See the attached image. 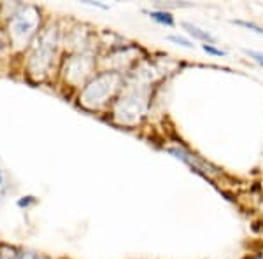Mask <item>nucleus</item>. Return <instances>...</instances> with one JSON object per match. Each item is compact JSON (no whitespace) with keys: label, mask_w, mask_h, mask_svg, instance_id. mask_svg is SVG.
I'll use <instances>...</instances> for the list:
<instances>
[{"label":"nucleus","mask_w":263,"mask_h":259,"mask_svg":"<svg viewBox=\"0 0 263 259\" xmlns=\"http://www.w3.org/2000/svg\"><path fill=\"white\" fill-rule=\"evenodd\" d=\"M120 75L116 72H105V74L97 75L95 79L83 90L81 102L86 107H99L105 104L109 96L112 95L114 90L120 86Z\"/></svg>","instance_id":"f257e3e1"},{"label":"nucleus","mask_w":263,"mask_h":259,"mask_svg":"<svg viewBox=\"0 0 263 259\" xmlns=\"http://www.w3.org/2000/svg\"><path fill=\"white\" fill-rule=\"evenodd\" d=\"M37 23H39V18L33 9H27L16 14L11 21V35L16 44H23L25 41L30 39L32 33L35 32Z\"/></svg>","instance_id":"f03ea898"},{"label":"nucleus","mask_w":263,"mask_h":259,"mask_svg":"<svg viewBox=\"0 0 263 259\" xmlns=\"http://www.w3.org/2000/svg\"><path fill=\"white\" fill-rule=\"evenodd\" d=\"M167 152H168V154H172L174 158L181 160L182 163H186L195 173L202 175L203 179H209L211 175H219V170L216 168L214 165H211L209 161H205V160L198 158V156L192 154V152L182 149V147H168Z\"/></svg>","instance_id":"7ed1b4c3"},{"label":"nucleus","mask_w":263,"mask_h":259,"mask_svg":"<svg viewBox=\"0 0 263 259\" xmlns=\"http://www.w3.org/2000/svg\"><path fill=\"white\" fill-rule=\"evenodd\" d=\"M146 109V100H144V95L141 91L134 90V91H128L125 96L121 98V102H118V109H116V116L120 117L121 121H130L135 119L139 114L144 112Z\"/></svg>","instance_id":"20e7f679"},{"label":"nucleus","mask_w":263,"mask_h":259,"mask_svg":"<svg viewBox=\"0 0 263 259\" xmlns=\"http://www.w3.org/2000/svg\"><path fill=\"white\" fill-rule=\"evenodd\" d=\"M54 46H57V37H53V32H49L48 35L42 37L39 48L35 49L32 56V69L35 72H42L46 67L49 65L51 56L54 53Z\"/></svg>","instance_id":"39448f33"},{"label":"nucleus","mask_w":263,"mask_h":259,"mask_svg":"<svg viewBox=\"0 0 263 259\" xmlns=\"http://www.w3.org/2000/svg\"><path fill=\"white\" fill-rule=\"evenodd\" d=\"M93 63L88 56H74L69 62V67H67V77L74 83H78L79 79H83L84 75L90 74Z\"/></svg>","instance_id":"423d86ee"},{"label":"nucleus","mask_w":263,"mask_h":259,"mask_svg":"<svg viewBox=\"0 0 263 259\" xmlns=\"http://www.w3.org/2000/svg\"><path fill=\"white\" fill-rule=\"evenodd\" d=\"M182 28H184V30L188 32V35H192L195 41H200L203 44H211V46L218 44V39H216L213 33L197 27V25L190 23V21H182Z\"/></svg>","instance_id":"0eeeda50"},{"label":"nucleus","mask_w":263,"mask_h":259,"mask_svg":"<svg viewBox=\"0 0 263 259\" xmlns=\"http://www.w3.org/2000/svg\"><path fill=\"white\" fill-rule=\"evenodd\" d=\"M147 14H149V18L153 21H156V23H160V25H165V27H174V25H176V19H174L172 12H167V11H149Z\"/></svg>","instance_id":"6e6552de"},{"label":"nucleus","mask_w":263,"mask_h":259,"mask_svg":"<svg viewBox=\"0 0 263 259\" xmlns=\"http://www.w3.org/2000/svg\"><path fill=\"white\" fill-rule=\"evenodd\" d=\"M233 25H239V27L246 28V30H251L254 33H258V35H263V28L260 27V25L253 23V21H244V19H233L232 21Z\"/></svg>","instance_id":"1a4fd4ad"},{"label":"nucleus","mask_w":263,"mask_h":259,"mask_svg":"<svg viewBox=\"0 0 263 259\" xmlns=\"http://www.w3.org/2000/svg\"><path fill=\"white\" fill-rule=\"evenodd\" d=\"M167 41L174 42V44L177 46H182V48H188V49H193L195 44L190 39H186V37H181V35H167Z\"/></svg>","instance_id":"9d476101"},{"label":"nucleus","mask_w":263,"mask_h":259,"mask_svg":"<svg viewBox=\"0 0 263 259\" xmlns=\"http://www.w3.org/2000/svg\"><path fill=\"white\" fill-rule=\"evenodd\" d=\"M202 49L205 51L207 54H213V56H227L223 49L216 48V46H211V44H202Z\"/></svg>","instance_id":"9b49d317"},{"label":"nucleus","mask_w":263,"mask_h":259,"mask_svg":"<svg viewBox=\"0 0 263 259\" xmlns=\"http://www.w3.org/2000/svg\"><path fill=\"white\" fill-rule=\"evenodd\" d=\"M244 53L248 54L249 58H251V60H254L258 63V65L261 67L263 69V53L261 51H253V49H244Z\"/></svg>","instance_id":"f8f14e48"}]
</instances>
